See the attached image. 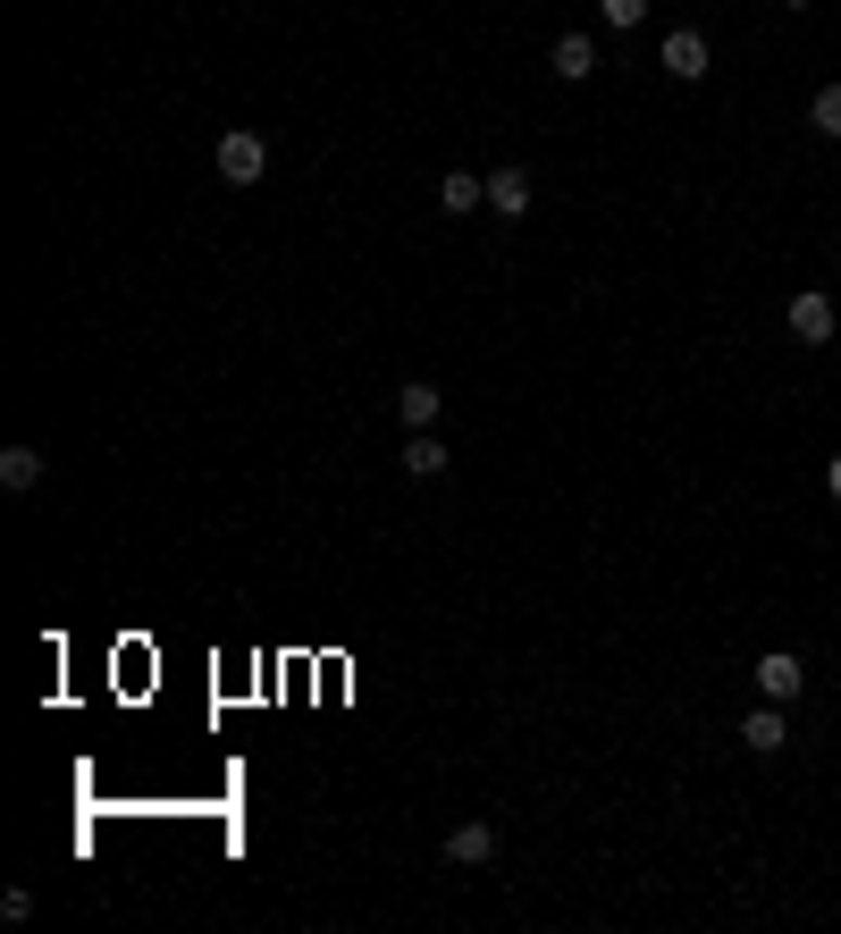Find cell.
I'll return each instance as SVG.
<instances>
[{
    "label": "cell",
    "instance_id": "obj_1",
    "mask_svg": "<svg viewBox=\"0 0 841 934\" xmlns=\"http://www.w3.org/2000/svg\"><path fill=\"white\" fill-rule=\"evenodd\" d=\"M219 177L227 186H261V177H269V144H261L253 127H227L219 135Z\"/></svg>",
    "mask_w": 841,
    "mask_h": 934
},
{
    "label": "cell",
    "instance_id": "obj_2",
    "mask_svg": "<svg viewBox=\"0 0 841 934\" xmlns=\"http://www.w3.org/2000/svg\"><path fill=\"white\" fill-rule=\"evenodd\" d=\"M447 859H454V868H480V859H497V825H480V817H472V825H454V834H447Z\"/></svg>",
    "mask_w": 841,
    "mask_h": 934
},
{
    "label": "cell",
    "instance_id": "obj_3",
    "mask_svg": "<svg viewBox=\"0 0 841 934\" xmlns=\"http://www.w3.org/2000/svg\"><path fill=\"white\" fill-rule=\"evenodd\" d=\"M396 413L413 421V429H429V421L447 413V396H438V379H404V387H396Z\"/></svg>",
    "mask_w": 841,
    "mask_h": 934
},
{
    "label": "cell",
    "instance_id": "obj_4",
    "mask_svg": "<svg viewBox=\"0 0 841 934\" xmlns=\"http://www.w3.org/2000/svg\"><path fill=\"white\" fill-rule=\"evenodd\" d=\"M665 67H674L681 85H690V76H707V34H690V26L665 34Z\"/></svg>",
    "mask_w": 841,
    "mask_h": 934
},
{
    "label": "cell",
    "instance_id": "obj_5",
    "mask_svg": "<svg viewBox=\"0 0 841 934\" xmlns=\"http://www.w3.org/2000/svg\"><path fill=\"white\" fill-rule=\"evenodd\" d=\"M488 211L522 220V211H530V177H522V169H488Z\"/></svg>",
    "mask_w": 841,
    "mask_h": 934
},
{
    "label": "cell",
    "instance_id": "obj_6",
    "mask_svg": "<svg viewBox=\"0 0 841 934\" xmlns=\"http://www.w3.org/2000/svg\"><path fill=\"white\" fill-rule=\"evenodd\" d=\"M791 328H800V346H825L833 337V303L825 295H791Z\"/></svg>",
    "mask_w": 841,
    "mask_h": 934
},
{
    "label": "cell",
    "instance_id": "obj_7",
    "mask_svg": "<svg viewBox=\"0 0 841 934\" xmlns=\"http://www.w3.org/2000/svg\"><path fill=\"white\" fill-rule=\"evenodd\" d=\"M800 682H808V674H800V657H757V690H766L775 708H782V699H800Z\"/></svg>",
    "mask_w": 841,
    "mask_h": 934
},
{
    "label": "cell",
    "instance_id": "obj_8",
    "mask_svg": "<svg viewBox=\"0 0 841 934\" xmlns=\"http://www.w3.org/2000/svg\"><path fill=\"white\" fill-rule=\"evenodd\" d=\"M438 202L463 220V211H480V202H488V177H472V169H447V177H438Z\"/></svg>",
    "mask_w": 841,
    "mask_h": 934
},
{
    "label": "cell",
    "instance_id": "obj_9",
    "mask_svg": "<svg viewBox=\"0 0 841 934\" xmlns=\"http://www.w3.org/2000/svg\"><path fill=\"white\" fill-rule=\"evenodd\" d=\"M589 67H598V51H589V34H555V76H564V85H581Z\"/></svg>",
    "mask_w": 841,
    "mask_h": 934
},
{
    "label": "cell",
    "instance_id": "obj_10",
    "mask_svg": "<svg viewBox=\"0 0 841 934\" xmlns=\"http://www.w3.org/2000/svg\"><path fill=\"white\" fill-rule=\"evenodd\" d=\"M34 481H42V454H34V447H9V454H0V488H17V497H26Z\"/></svg>",
    "mask_w": 841,
    "mask_h": 934
},
{
    "label": "cell",
    "instance_id": "obj_11",
    "mask_svg": "<svg viewBox=\"0 0 841 934\" xmlns=\"http://www.w3.org/2000/svg\"><path fill=\"white\" fill-rule=\"evenodd\" d=\"M404 472H413V481H438V472H447V447H438V438L421 429L413 447H404Z\"/></svg>",
    "mask_w": 841,
    "mask_h": 934
},
{
    "label": "cell",
    "instance_id": "obj_12",
    "mask_svg": "<svg viewBox=\"0 0 841 934\" xmlns=\"http://www.w3.org/2000/svg\"><path fill=\"white\" fill-rule=\"evenodd\" d=\"M741 742H749V749H782V715H775V699H766V708L741 724Z\"/></svg>",
    "mask_w": 841,
    "mask_h": 934
},
{
    "label": "cell",
    "instance_id": "obj_13",
    "mask_svg": "<svg viewBox=\"0 0 841 934\" xmlns=\"http://www.w3.org/2000/svg\"><path fill=\"white\" fill-rule=\"evenodd\" d=\"M0 918H9V926H26V918H34V893H26V884H9V893H0Z\"/></svg>",
    "mask_w": 841,
    "mask_h": 934
},
{
    "label": "cell",
    "instance_id": "obj_14",
    "mask_svg": "<svg viewBox=\"0 0 841 934\" xmlns=\"http://www.w3.org/2000/svg\"><path fill=\"white\" fill-rule=\"evenodd\" d=\"M816 127L841 135V85H825V94H816Z\"/></svg>",
    "mask_w": 841,
    "mask_h": 934
},
{
    "label": "cell",
    "instance_id": "obj_15",
    "mask_svg": "<svg viewBox=\"0 0 841 934\" xmlns=\"http://www.w3.org/2000/svg\"><path fill=\"white\" fill-rule=\"evenodd\" d=\"M598 9H606V26H640L648 17V0H598Z\"/></svg>",
    "mask_w": 841,
    "mask_h": 934
},
{
    "label": "cell",
    "instance_id": "obj_16",
    "mask_svg": "<svg viewBox=\"0 0 841 934\" xmlns=\"http://www.w3.org/2000/svg\"><path fill=\"white\" fill-rule=\"evenodd\" d=\"M825 488H833V497H841V454H833V472H825Z\"/></svg>",
    "mask_w": 841,
    "mask_h": 934
},
{
    "label": "cell",
    "instance_id": "obj_17",
    "mask_svg": "<svg viewBox=\"0 0 841 934\" xmlns=\"http://www.w3.org/2000/svg\"><path fill=\"white\" fill-rule=\"evenodd\" d=\"M791 9H808V0H791Z\"/></svg>",
    "mask_w": 841,
    "mask_h": 934
}]
</instances>
